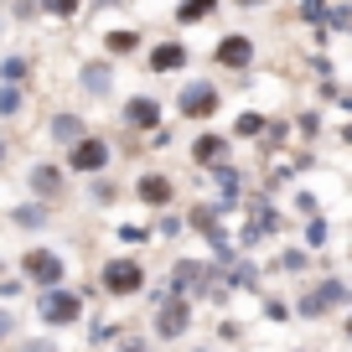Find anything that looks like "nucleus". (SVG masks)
<instances>
[{
	"label": "nucleus",
	"instance_id": "26",
	"mask_svg": "<svg viewBox=\"0 0 352 352\" xmlns=\"http://www.w3.org/2000/svg\"><path fill=\"white\" fill-rule=\"evenodd\" d=\"M306 243H311V249H321V243H327V223H311V228H306Z\"/></svg>",
	"mask_w": 352,
	"mask_h": 352
},
{
	"label": "nucleus",
	"instance_id": "15",
	"mask_svg": "<svg viewBox=\"0 0 352 352\" xmlns=\"http://www.w3.org/2000/svg\"><path fill=\"white\" fill-rule=\"evenodd\" d=\"M223 151H228V140H223V135H202V140L192 145V155H197L202 166H218V161H223Z\"/></svg>",
	"mask_w": 352,
	"mask_h": 352
},
{
	"label": "nucleus",
	"instance_id": "20",
	"mask_svg": "<svg viewBox=\"0 0 352 352\" xmlns=\"http://www.w3.org/2000/svg\"><path fill=\"white\" fill-rule=\"evenodd\" d=\"M208 11H212V0H182L176 16H182V21H197V16H208Z\"/></svg>",
	"mask_w": 352,
	"mask_h": 352
},
{
	"label": "nucleus",
	"instance_id": "10",
	"mask_svg": "<svg viewBox=\"0 0 352 352\" xmlns=\"http://www.w3.org/2000/svg\"><path fill=\"white\" fill-rule=\"evenodd\" d=\"M218 63L223 67H249L254 63V42L249 36H223L218 42Z\"/></svg>",
	"mask_w": 352,
	"mask_h": 352
},
{
	"label": "nucleus",
	"instance_id": "14",
	"mask_svg": "<svg viewBox=\"0 0 352 352\" xmlns=\"http://www.w3.org/2000/svg\"><path fill=\"white\" fill-rule=\"evenodd\" d=\"M140 202H151V208H166V202H171V182H166V176H140Z\"/></svg>",
	"mask_w": 352,
	"mask_h": 352
},
{
	"label": "nucleus",
	"instance_id": "21",
	"mask_svg": "<svg viewBox=\"0 0 352 352\" xmlns=\"http://www.w3.org/2000/svg\"><path fill=\"white\" fill-rule=\"evenodd\" d=\"M208 243H212V254L233 259V243H228V233H223V228H208Z\"/></svg>",
	"mask_w": 352,
	"mask_h": 352
},
{
	"label": "nucleus",
	"instance_id": "29",
	"mask_svg": "<svg viewBox=\"0 0 352 352\" xmlns=\"http://www.w3.org/2000/svg\"><path fill=\"white\" fill-rule=\"evenodd\" d=\"M327 32H347V11H342V6H337V11H331V21H327Z\"/></svg>",
	"mask_w": 352,
	"mask_h": 352
},
{
	"label": "nucleus",
	"instance_id": "6",
	"mask_svg": "<svg viewBox=\"0 0 352 352\" xmlns=\"http://www.w3.org/2000/svg\"><path fill=\"white\" fill-rule=\"evenodd\" d=\"M342 300H347V285H342V280H321V285H316V296H306V300H300V316H306V321H316L327 306H342Z\"/></svg>",
	"mask_w": 352,
	"mask_h": 352
},
{
	"label": "nucleus",
	"instance_id": "11",
	"mask_svg": "<svg viewBox=\"0 0 352 352\" xmlns=\"http://www.w3.org/2000/svg\"><path fill=\"white\" fill-rule=\"evenodd\" d=\"M155 120H161V104L155 99H130L124 104V124H135V130H155Z\"/></svg>",
	"mask_w": 352,
	"mask_h": 352
},
{
	"label": "nucleus",
	"instance_id": "2",
	"mask_svg": "<svg viewBox=\"0 0 352 352\" xmlns=\"http://www.w3.org/2000/svg\"><path fill=\"white\" fill-rule=\"evenodd\" d=\"M21 275L36 280V285H63L67 280V259L52 254V249H26L21 254Z\"/></svg>",
	"mask_w": 352,
	"mask_h": 352
},
{
	"label": "nucleus",
	"instance_id": "7",
	"mask_svg": "<svg viewBox=\"0 0 352 352\" xmlns=\"http://www.w3.org/2000/svg\"><path fill=\"white\" fill-rule=\"evenodd\" d=\"M187 327H192V306L187 300H171V306L155 316V331H161L166 342H176V337H187Z\"/></svg>",
	"mask_w": 352,
	"mask_h": 352
},
{
	"label": "nucleus",
	"instance_id": "27",
	"mask_svg": "<svg viewBox=\"0 0 352 352\" xmlns=\"http://www.w3.org/2000/svg\"><path fill=\"white\" fill-rule=\"evenodd\" d=\"M109 47H114V52H130V47H135V32H114Z\"/></svg>",
	"mask_w": 352,
	"mask_h": 352
},
{
	"label": "nucleus",
	"instance_id": "1",
	"mask_svg": "<svg viewBox=\"0 0 352 352\" xmlns=\"http://www.w3.org/2000/svg\"><path fill=\"white\" fill-rule=\"evenodd\" d=\"M83 316V300L73 296V290H63V285H42V321L47 327H73V321Z\"/></svg>",
	"mask_w": 352,
	"mask_h": 352
},
{
	"label": "nucleus",
	"instance_id": "24",
	"mask_svg": "<svg viewBox=\"0 0 352 352\" xmlns=\"http://www.w3.org/2000/svg\"><path fill=\"white\" fill-rule=\"evenodd\" d=\"M120 239L135 249V243H151V228H135V223H130V228H120Z\"/></svg>",
	"mask_w": 352,
	"mask_h": 352
},
{
	"label": "nucleus",
	"instance_id": "9",
	"mask_svg": "<svg viewBox=\"0 0 352 352\" xmlns=\"http://www.w3.org/2000/svg\"><path fill=\"white\" fill-rule=\"evenodd\" d=\"M26 187H32L36 197H63V166H32Z\"/></svg>",
	"mask_w": 352,
	"mask_h": 352
},
{
	"label": "nucleus",
	"instance_id": "22",
	"mask_svg": "<svg viewBox=\"0 0 352 352\" xmlns=\"http://www.w3.org/2000/svg\"><path fill=\"white\" fill-rule=\"evenodd\" d=\"M42 218H47L42 208H16V223H21V228H42Z\"/></svg>",
	"mask_w": 352,
	"mask_h": 352
},
{
	"label": "nucleus",
	"instance_id": "5",
	"mask_svg": "<svg viewBox=\"0 0 352 352\" xmlns=\"http://www.w3.org/2000/svg\"><path fill=\"white\" fill-rule=\"evenodd\" d=\"M109 155H114L109 140H88V135H78L73 151H67V166H73V171H104Z\"/></svg>",
	"mask_w": 352,
	"mask_h": 352
},
{
	"label": "nucleus",
	"instance_id": "4",
	"mask_svg": "<svg viewBox=\"0 0 352 352\" xmlns=\"http://www.w3.org/2000/svg\"><path fill=\"white\" fill-rule=\"evenodd\" d=\"M176 109L187 114V120H212V114H218V88L212 83H187L182 99H176Z\"/></svg>",
	"mask_w": 352,
	"mask_h": 352
},
{
	"label": "nucleus",
	"instance_id": "25",
	"mask_svg": "<svg viewBox=\"0 0 352 352\" xmlns=\"http://www.w3.org/2000/svg\"><path fill=\"white\" fill-rule=\"evenodd\" d=\"M228 285H233V290H249V285H254V270H249V264H243V270H233Z\"/></svg>",
	"mask_w": 352,
	"mask_h": 352
},
{
	"label": "nucleus",
	"instance_id": "12",
	"mask_svg": "<svg viewBox=\"0 0 352 352\" xmlns=\"http://www.w3.org/2000/svg\"><path fill=\"white\" fill-rule=\"evenodd\" d=\"M109 88H114V73H109V63H88V67H83V94L104 99Z\"/></svg>",
	"mask_w": 352,
	"mask_h": 352
},
{
	"label": "nucleus",
	"instance_id": "32",
	"mask_svg": "<svg viewBox=\"0 0 352 352\" xmlns=\"http://www.w3.org/2000/svg\"><path fill=\"white\" fill-rule=\"evenodd\" d=\"M0 161H6V140H0Z\"/></svg>",
	"mask_w": 352,
	"mask_h": 352
},
{
	"label": "nucleus",
	"instance_id": "28",
	"mask_svg": "<svg viewBox=\"0 0 352 352\" xmlns=\"http://www.w3.org/2000/svg\"><path fill=\"white\" fill-rule=\"evenodd\" d=\"M259 130H264L259 114H243V120H239V135H259Z\"/></svg>",
	"mask_w": 352,
	"mask_h": 352
},
{
	"label": "nucleus",
	"instance_id": "16",
	"mask_svg": "<svg viewBox=\"0 0 352 352\" xmlns=\"http://www.w3.org/2000/svg\"><path fill=\"white\" fill-rule=\"evenodd\" d=\"M78 135H83V120H78V114H57V120H52V140L73 145Z\"/></svg>",
	"mask_w": 352,
	"mask_h": 352
},
{
	"label": "nucleus",
	"instance_id": "31",
	"mask_svg": "<svg viewBox=\"0 0 352 352\" xmlns=\"http://www.w3.org/2000/svg\"><path fill=\"white\" fill-rule=\"evenodd\" d=\"M239 6H264V0H239Z\"/></svg>",
	"mask_w": 352,
	"mask_h": 352
},
{
	"label": "nucleus",
	"instance_id": "19",
	"mask_svg": "<svg viewBox=\"0 0 352 352\" xmlns=\"http://www.w3.org/2000/svg\"><path fill=\"white\" fill-rule=\"evenodd\" d=\"M218 187H223V208H233V197H239V171L218 166Z\"/></svg>",
	"mask_w": 352,
	"mask_h": 352
},
{
	"label": "nucleus",
	"instance_id": "3",
	"mask_svg": "<svg viewBox=\"0 0 352 352\" xmlns=\"http://www.w3.org/2000/svg\"><path fill=\"white\" fill-rule=\"evenodd\" d=\"M104 290L109 296H135V290H145V270L135 259H109L104 264Z\"/></svg>",
	"mask_w": 352,
	"mask_h": 352
},
{
	"label": "nucleus",
	"instance_id": "13",
	"mask_svg": "<svg viewBox=\"0 0 352 352\" xmlns=\"http://www.w3.org/2000/svg\"><path fill=\"white\" fill-rule=\"evenodd\" d=\"M208 275H212L208 264H187V259H182V264H176V280H171V290H176V296H187V290H197Z\"/></svg>",
	"mask_w": 352,
	"mask_h": 352
},
{
	"label": "nucleus",
	"instance_id": "30",
	"mask_svg": "<svg viewBox=\"0 0 352 352\" xmlns=\"http://www.w3.org/2000/svg\"><path fill=\"white\" fill-rule=\"evenodd\" d=\"M11 331H16V321L6 316V311H0V342H11Z\"/></svg>",
	"mask_w": 352,
	"mask_h": 352
},
{
	"label": "nucleus",
	"instance_id": "17",
	"mask_svg": "<svg viewBox=\"0 0 352 352\" xmlns=\"http://www.w3.org/2000/svg\"><path fill=\"white\" fill-rule=\"evenodd\" d=\"M16 114H21V88L0 83V120H16Z\"/></svg>",
	"mask_w": 352,
	"mask_h": 352
},
{
	"label": "nucleus",
	"instance_id": "23",
	"mask_svg": "<svg viewBox=\"0 0 352 352\" xmlns=\"http://www.w3.org/2000/svg\"><path fill=\"white\" fill-rule=\"evenodd\" d=\"M42 11H52V16H73L78 11V0H36Z\"/></svg>",
	"mask_w": 352,
	"mask_h": 352
},
{
	"label": "nucleus",
	"instance_id": "18",
	"mask_svg": "<svg viewBox=\"0 0 352 352\" xmlns=\"http://www.w3.org/2000/svg\"><path fill=\"white\" fill-rule=\"evenodd\" d=\"M26 73H32V63H26V57H6V63H0V83H21Z\"/></svg>",
	"mask_w": 352,
	"mask_h": 352
},
{
	"label": "nucleus",
	"instance_id": "8",
	"mask_svg": "<svg viewBox=\"0 0 352 352\" xmlns=\"http://www.w3.org/2000/svg\"><path fill=\"white\" fill-rule=\"evenodd\" d=\"M182 67H187V47H182V42L151 47V73H182Z\"/></svg>",
	"mask_w": 352,
	"mask_h": 352
}]
</instances>
